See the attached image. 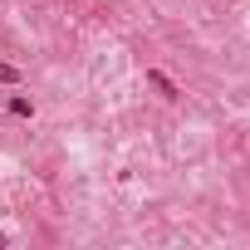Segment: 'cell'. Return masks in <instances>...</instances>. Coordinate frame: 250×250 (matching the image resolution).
Here are the masks:
<instances>
[{
	"label": "cell",
	"instance_id": "obj_4",
	"mask_svg": "<svg viewBox=\"0 0 250 250\" xmlns=\"http://www.w3.org/2000/svg\"><path fill=\"white\" fill-rule=\"evenodd\" d=\"M0 245H5V230H0Z\"/></svg>",
	"mask_w": 250,
	"mask_h": 250
},
{
	"label": "cell",
	"instance_id": "obj_3",
	"mask_svg": "<svg viewBox=\"0 0 250 250\" xmlns=\"http://www.w3.org/2000/svg\"><path fill=\"white\" fill-rule=\"evenodd\" d=\"M0 83H20V69H10V64H0Z\"/></svg>",
	"mask_w": 250,
	"mask_h": 250
},
{
	"label": "cell",
	"instance_id": "obj_2",
	"mask_svg": "<svg viewBox=\"0 0 250 250\" xmlns=\"http://www.w3.org/2000/svg\"><path fill=\"white\" fill-rule=\"evenodd\" d=\"M10 113H20V118H30V113H35V103H30V98H10Z\"/></svg>",
	"mask_w": 250,
	"mask_h": 250
},
{
	"label": "cell",
	"instance_id": "obj_1",
	"mask_svg": "<svg viewBox=\"0 0 250 250\" xmlns=\"http://www.w3.org/2000/svg\"><path fill=\"white\" fill-rule=\"evenodd\" d=\"M147 83H152V88H157L162 98H182V93H177V83H172V79H167L162 69H147Z\"/></svg>",
	"mask_w": 250,
	"mask_h": 250
}]
</instances>
